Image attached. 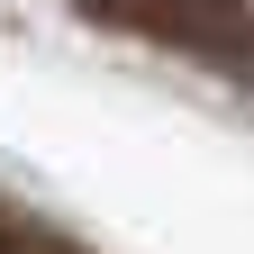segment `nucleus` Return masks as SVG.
<instances>
[{"label": "nucleus", "instance_id": "nucleus-2", "mask_svg": "<svg viewBox=\"0 0 254 254\" xmlns=\"http://www.w3.org/2000/svg\"><path fill=\"white\" fill-rule=\"evenodd\" d=\"M9 236H18V227H9V218H0V245H9Z\"/></svg>", "mask_w": 254, "mask_h": 254}, {"label": "nucleus", "instance_id": "nucleus-1", "mask_svg": "<svg viewBox=\"0 0 254 254\" xmlns=\"http://www.w3.org/2000/svg\"><path fill=\"white\" fill-rule=\"evenodd\" d=\"M109 18H136V27H164V37H227V9L218 0H100Z\"/></svg>", "mask_w": 254, "mask_h": 254}]
</instances>
